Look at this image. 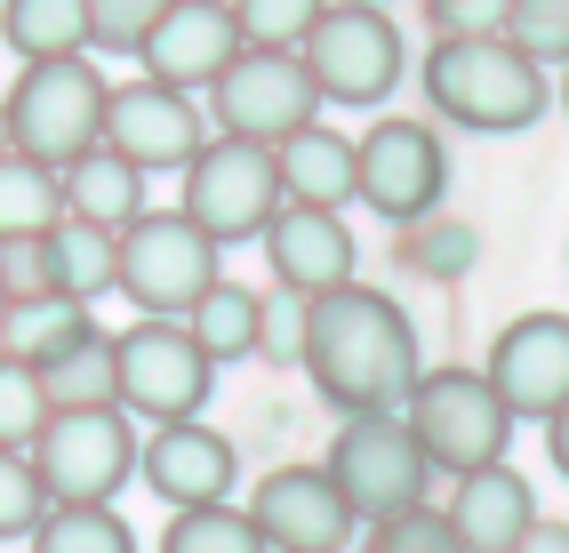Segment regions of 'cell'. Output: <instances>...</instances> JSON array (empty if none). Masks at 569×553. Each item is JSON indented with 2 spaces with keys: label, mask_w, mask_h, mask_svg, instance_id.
<instances>
[{
  "label": "cell",
  "mask_w": 569,
  "mask_h": 553,
  "mask_svg": "<svg viewBox=\"0 0 569 553\" xmlns=\"http://www.w3.org/2000/svg\"><path fill=\"white\" fill-rule=\"evenodd\" d=\"M306 369L329 410L346 418H377V410H401L417 393V329L393 298H377V289L346 281L329 289V298L306 305Z\"/></svg>",
  "instance_id": "cell-1"
},
{
  "label": "cell",
  "mask_w": 569,
  "mask_h": 553,
  "mask_svg": "<svg viewBox=\"0 0 569 553\" xmlns=\"http://www.w3.org/2000/svg\"><path fill=\"white\" fill-rule=\"evenodd\" d=\"M426 104L458 129L513 137L529 121H546V64H529L506 32H489V41H433Z\"/></svg>",
  "instance_id": "cell-2"
},
{
  "label": "cell",
  "mask_w": 569,
  "mask_h": 553,
  "mask_svg": "<svg viewBox=\"0 0 569 553\" xmlns=\"http://www.w3.org/2000/svg\"><path fill=\"white\" fill-rule=\"evenodd\" d=\"M104 81L89 57H49V64H24V81L0 97L9 104V153L41 161V169H72L81 153L104 144Z\"/></svg>",
  "instance_id": "cell-3"
},
{
  "label": "cell",
  "mask_w": 569,
  "mask_h": 553,
  "mask_svg": "<svg viewBox=\"0 0 569 553\" xmlns=\"http://www.w3.org/2000/svg\"><path fill=\"white\" fill-rule=\"evenodd\" d=\"M209 281H217V241L184 209H144L137 225L112 241V289H121L144 321L193 313Z\"/></svg>",
  "instance_id": "cell-4"
},
{
  "label": "cell",
  "mask_w": 569,
  "mask_h": 553,
  "mask_svg": "<svg viewBox=\"0 0 569 553\" xmlns=\"http://www.w3.org/2000/svg\"><path fill=\"white\" fill-rule=\"evenodd\" d=\"M321 473L337 482V497L353 505V522H401V513L426 505V482H433V465H426V450H417L409 418H393V410L337 425Z\"/></svg>",
  "instance_id": "cell-5"
},
{
  "label": "cell",
  "mask_w": 569,
  "mask_h": 553,
  "mask_svg": "<svg viewBox=\"0 0 569 553\" xmlns=\"http://www.w3.org/2000/svg\"><path fill=\"white\" fill-rule=\"evenodd\" d=\"M409 433L426 465L441 473H481V465H506V441H513V410L498 401V385L481 378V369H433V378H417L409 393Z\"/></svg>",
  "instance_id": "cell-6"
},
{
  "label": "cell",
  "mask_w": 569,
  "mask_h": 553,
  "mask_svg": "<svg viewBox=\"0 0 569 553\" xmlns=\"http://www.w3.org/2000/svg\"><path fill=\"white\" fill-rule=\"evenodd\" d=\"M32 473H41L49 505H112L121 482L137 473L129 410L121 401H104V410H49L41 441H32Z\"/></svg>",
  "instance_id": "cell-7"
},
{
  "label": "cell",
  "mask_w": 569,
  "mask_h": 553,
  "mask_svg": "<svg viewBox=\"0 0 569 553\" xmlns=\"http://www.w3.org/2000/svg\"><path fill=\"white\" fill-rule=\"evenodd\" d=\"M297 49H306L297 64H306L313 97H329V104H386L401 81V32L369 0H329Z\"/></svg>",
  "instance_id": "cell-8"
},
{
  "label": "cell",
  "mask_w": 569,
  "mask_h": 553,
  "mask_svg": "<svg viewBox=\"0 0 569 553\" xmlns=\"http://www.w3.org/2000/svg\"><path fill=\"white\" fill-rule=\"evenodd\" d=\"M209 393H217V361L184 338V321H137L112 338V401L121 410L184 425V418H201Z\"/></svg>",
  "instance_id": "cell-9"
},
{
  "label": "cell",
  "mask_w": 569,
  "mask_h": 553,
  "mask_svg": "<svg viewBox=\"0 0 569 553\" xmlns=\"http://www.w3.org/2000/svg\"><path fill=\"white\" fill-rule=\"evenodd\" d=\"M281 169H273V144H249V137H217L193 153L184 169V217L224 249V241H249L281 217Z\"/></svg>",
  "instance_id": "cell-10"
},
{
  "label": "cell",
  "mask_w": 569,
  "mask_h": 553,
  "mask_svg": "<svg viewBox=\"0 0 569 553\" xmlns=\"http://www.w3.org/2000/svg\"><path fill=\"white\" fill-rule=\"evenodd\" d=\"M449 184V161L426 121H377L369 137H353V201H369L393 225H417Z\"/></svg>",
  "instance_id": "cell-11"
},
{
  "label": "cell",
  "mask_w": 569,
  "mask_h": 553,
  "mask_svg": "<svg viewBox=\"0 0 569 553\" xmlns=\"http://www.w3.org/2000/svg\"><path fill=\"white\" fill-rule=\"evenodd\" d=\"M217 121L224 137H249V144H281L289 129H306L313 121V81H306V64H297L289 49H241L233 64L217 72Z\"/></svg>",
  "instance_id": "cell-12"
},
{
  "label": "cell",
  "mask_w": 569,
  "mask_h": 553,
  "mask_svg": "<svg viewBox=\"0 0 569 553\" xmlns=\"http://www.w3.org/2000/svg\"><path fill=\"white\" fill-rule=\"evenodd\" d=\"M489 385L513 418H561L569 410V313H521L498 329V345H489Z\"/></svg>",
  "instance_id": "cell-13"
},
{
  "label": "cell",
  "mask_w": 569,
  "mask_h": 553,
  "mask_svg": "<svg viewBox=\"0 0 569 553\" xmlns=\"http://www.w3.org/2000/svg\"><path fill=\"white\" fill-rule=\"evenodd\" d=\"M249 522H257L264 553H346L353 505L337 497V482L321 465H281V473H264V482H257Z\"/></svg>",
  "instance_id": "cell-14"
},
{
  "label": "cell",
  "mask_w": 569,
  "mask_h": 553,
  "mask_svg": "<svg viewBox=\"0 0 569 553\" xmlns=\"http://www.w3.org/2000/svg\"><path fill=\"white\" fill-rule=\"evenodd\" d=\"M104 144L121 153L129 169H193L201 153V113L193 97L169 89V81H129L104 97Z\"/></svg>",
  "instance_id": "cell-15"
},
{
  "label": "cell",
  "mask_w": 569,
  "mask_h": 553,
  "mask_svg": "<svg viewBox=\"0 0 569 553\" xmlns=\"http://www.w3.org/2000/svg\"><path fill=\"white\" fill-rule=\"evenodd\" d=\"M144 81H169V89H217V72L241 57V24L224 0H169L161 24L144 32Z\"/></svg>",
  "instance_id": "cell-16"
},
{
  "label": "cell",
  "mask_w": 569,
  "mask_h": 553,
  "mask_svg": "<svg viewBox=\"0 0 569 553\" xmlns=\"http://www.w3.org/2000/svg\"><path fill=\"white\" fill-rule=\"evenodd\" d=\"M264 257H273V281L297 305H313V298H329V289L353 281V233H346L337 209L281 201V217L264 225Z\"/></svg>",
  "instance_id": "cell-17"
},
{
  "label": "cell",
  "mask_w": 569,
  "mask_h": 553,
  "mask_svg": "<svg viewBox=\"0 0 569 553\" xmlns=\"http://www.w3.org/2000/svg\"><path fill=\"white\" fill-rule=\"evenodd\" d=\"M137 473L153 482L177 513H193V505H224V490H233V441H224L217 425L201 418H184V425H161L153 441H137Z\"/></svg>",
  "instance_id": "cell-18"
},
{
  "label": "cell",
  "mask_w": 569,
  "mask_h": 553,
  "mask_svg": "<svg viewBox=\"0 0 569 553\" xmlns=\"http://www.w3.org/2000/svg\"><path fill=\"white\" fill-rule=\"evenodd\" d=\"M449 537H458V553H513L529 537V522H538V497H529V482L513 465H481L458 482V497L441 505Z\"/></svg>",
  "instance_id": "cell-19"
},
{
  "label": "cell",
  "mask_w": 569,
  "mask_h": 553,
  "mask_svg": "<svg viewBox=\"0 0 569 553\" xmlns=\"http://www.w3.org/2000/svg\"><path fill=\"white\" fill-rule=\"evenodd\" d=\"M57 184H64V217H81V225H97L112 241L144 217V169H129L112 144H97V153H81L72 169H57Z\"/></svg>",
  "instance_id": "cell-20"
},
{
  "label": "cell",
  "mask_w": 569,
  "mask_h": 553,
  "mask_svg": "<svg viewBox=\"0 0 569 553\" xmlns=\"http://www.w3.org/2000/svg\"><path fill=\"white\" fill-rule=\"evenodd\" d=\"M32 281H41V298H72L89 305L97 289H112V233L81 225V217H57V225L32 241Z\"/></svg>",
  "instance_id": "cell-21"
},
{
  "label": "cell",
  "mask_w": 569,
  "mask_h": 553,
  "mask_svg": "<svg viewBox=\"0 0 569 553\" xmlns=\"http://www.w3.org/2000/svg\"><path fill=\"white\" fill-rule=\"evenodd\" d=\"M273 169H281V193L306 201V209L353 201V137H337V129H321V121L289 129V137L273 144Z\"/></svg>",
  "instance_id": "cell-22"
},
{
  "label": "cell",
  "mask_w": 569,
  "mask_h": 553,
  "mask_svg": "<svg viewBox=\"0 0 569 553\" xmlns=\"http://www.w3.org/2000/svg\"><path fill=\"white\" fill-rule=\"evenodd\" d=\"M0 41L24 64L81 57L89 49V0H0Z\"/></svg>",
  "instance_id": "cell-23"
},
{
  "label": "cell",
  "mask_w": 569,
  "mask_h": 553,
  "mask_svg": "<svg viewBox=\"0 0 569 553\" xmlns=\"http://www.w3.org/2000/svg\"><path fill=\"white\" fill-rule=\"evenodd\" d=\"M184 338H193L209 361H241V353H257V338H264V298H257V289H241V281H209L201 305L184 313Z\"/></svg>",
  "instance_id": "cell-24"
},
{
  "label": "cell",
  "mask_w": 569,
  "mask_h": 553,
  "mask_svg": "<svg viewBox=\"0 0 569 553\" xmlns=\"http://www.w3.org/2000/svg\"><path fill=\"white\" fill-rule=\"evenodd\" d=\"M9 353L24 361V369H49V361H64V353H81L89 338H97V321H89V305H72V298H24V305H9Z\"/></svg>",
  "instance_id": "cell-25"
},
{
  "label": "cell",
  "mask_w": 569,
  "mask_h": 553,
  "mask_svg": "<svg viewBox=\"0 0 569 553\" xmlns=\"http://www.w3.org/2000/svg\"><path fill=\"white\" fill-rule=\"evenodd\" d=\"M57 217H64V184H57V169L24 161V153H0V249L41 241Z\"/></svg>",
  "instance_id": "cell-26"
},
{
  "label": "cell",
  "mask_w": 569,
  "mask_h": 553,
  "mask_svg": "<svg viewBox=\"0 0 569 553\" xmlns=\"http://www.w3.org/2000/svg\"><path fill=\"white\" fill-rule=\"evenodd\" d=\"M32 553H137V537L112 505H49L32 530Z\"/></svg>",
  "instance_id": "cell-27"
},
{
  "label": "cell",
  "mask_w": 569,
  "mask_h": 553,
  "mask_svg": "<svg viewBox=\"0 0 569 553\" xmlns=\"http://www.w3.org/2000/svg\"><path fill=\"white\" fill-rule=\"evenodd\" d=\"M32 378H41L49 410H104V401H112V338H89L81 353L32 369Z\"/></svg>",
  "instance_id": "cell-28"
},
{
  "label": "cell",
  "mask_w": 569,
  "mask_h": 553,
  "mask_svg": "<svg viewBox=\"0 0 569 553\" xmlns=\"http://www.w3.org/2000/svg\"><path fill=\"white\" fill-rule=\"evenodd\" d=\"M161 553H264V537L233 505H193V513H177L161 530Z\"/></svg>",
  "instance_id": "cell-29"
},
{
  "label": "cell",
  "mask_w": 569,
  "mask_h": 553,
  "mask_svg": "<svg viewBox=\"0 0 569 553\" xmlns=\"http://www.w3.org/2000/svg\"><path fill=\"white\" fill-rule=\"evenodd\" d=\"M241 24V49H297L329 0H224Z\"/></svg>",
  "instance_id": "cell-30"
},
{
  "label": "cell",
  "mask_w": 569,
  "mask_h": 553,
  "mask_svg": "<svg viewBox=\"0 0 569 553\" xmlns=\"http://www.w3.org/2000/svg\"><path fill=\"white\" fill-rule=\"evenodd\" d=\"M49 425V393L41 378L17 361V353H0V450H32Z\"/></svg>",
  "instance_id": "cell-31"
},
{
  "label": "cell",
  "mask_w": 569,
  "mask_h": 553,
  "mask_svg": "<svg viewBox=\"0 0 569 553\" xmlns=\"http://www.w3.org/2000/svg\"><path fill=\"white\" fill-rule=\"evenodd\" d=\"M506 41L529 64H569V0H513L506 9Z\"/></svg>",
  "instance_id": "cell-32"
},
{
  "label": "cell",
  "mask_w": 569,
  "mask_h": 553,
  "mask_svg": "<svg viewBox=\"0 0 569 553\" xmlns=\"http://www.w3.org/2000/svg\"><path fill=\"white\" fill-rule=\"evenodd\" d=\"M401 257H409V273H426V281H458L481 257V241H473V225H409Z\"/></svg>",
  "instance_id": "cell-33"
},
{
  "label": "cell",
  "mask_w": 569,
  "mask_h": 553,
  "mask_svg": "<svg viewBox=\"0 0 569 553\" xmlns=\"http://www.w3.org/2000/svg\"><path fill=\"white\" fill-rule=\"evenodd\" d=\"M41 513H49V497H41L32 458L24 450H0V537H32V530H41Z\"/></svg>",
  "instance_id": "cell-34"
},
{
  "label": "cell",
  "mask_w": 569,
  "mask_h": 553,
  "mask_svg": "<svg viewBox=\"0 0 569 553\" xmlns=\"http://www.w3.org/2000/svg\"><path fill=\"white\" fill-rule=\"evenodd\" d=\"M169 0H89V41L97 49H144Z\"/></svg>",
  "instance_id": "cell-35"
},
{
  "label": "cell",
  "mask_w": 569,
  "mask_h": 553,
  "mask_svg": "<svg viewBox=\"0 0 569 553\" xmlns=\"http://www.w3.org/2000/svg\"><path fill=\"white\" fill-rule=\"evenodd\" d=\"M369 553H458V537H449V522L433 505H417V513H401V522H377Z\"/></svg>",
  "instance_id": "cell-36"
},
{
  "label": "cell",
  "mask_w": 569,
  "mask_h": 553,
  "mask_svg": "<svg viewBox=\"0 0 569 553\" xmlns=\"http://www.w3.org/2000/svg\"><path fill=\"white\" fill-rule=\"evenodd\" d=\"M506 9L513 0H426L441 41H489V32H506Z\"/></svg>",
  "instance_id": "cell-37"
},
{
  "label": "cell",
  "mask_w": 569,
  "mask_h": 553,
  "mask_svg": "<svg viewBox=\"0 0 569 553\" xmlns=\"http://www.w3.org/2000/svg\"><path fill=\"white\" fill-rule=\"evenodd\" d=\"M513 553H569V522H529V537Z\"/></svg>",
  "instance_id": "cell-38"
},
{
  "label": "cell",
  "mask_w": 569,
  "mask_h": 553,
  "mask_svg": "<svg viewBox=\"0 0 569 553\" xmlns=\"http://www.w3.org/2000/svg\"><path fill=\"white\" fill-rule=\"evenodd\" d=\"M546 458H553V473L569 482V410H561V418H546Z\"/></svg>",
  "instance_id": "cell-39"
},
{
  "label": "cell",
  "mask_w": 569,
  "mask_h": 553,
  "mask_svg": "<svg viewBox=\"0 0 569 553\" xmlns=\"http://www.w3.org/2000/svg\"><path fill=\"white\" fill-rule=\"evenodd\" d=\"M9 305H17V289H9V257H0V321H9Z\"/></svg>",
  "instance_id": "cell-40"
},
{
  "label": "cell",
  "mask_w": 569,
  "mask_h": 553,
  "mask_svg": "<svg viewBox=\"0 0 569 553\" xmlns=\"http://www.w3.org/2000/svg\"><path fill=\"white\" fill-rule=\"evenodd\" d=\"M0 153H9V104H0Z\"/></svg>",
  "instance_id": "cell-41"
},
{
  "label": "cell",
  "mask_w": 569,
  "mask_h": 553,
  "mask_svg": "<svg viewBox=\"0 0 569 553\" xmlns=\"http://www.w3.org/2000/svg\"><path fill=\"white\" fill-rule=\"evenodd\" d=\"M561 113H569V72H561Z\"/></svg>",
  "instance_id": "cell-42"
},
{
  "label": "cell",
  "mask_w": 569,
  "mask_h": 553,
  "mask_svg": "<svg viewBox=\"0 0 569 553\" xmlns=\"http://www.w3.org/2000/svg\"><path fill=\"white\" fill-rule=\"evenodd\" d=\"M369 9H386V0H369Z\"/></svg>",
  "instance_id": "cell-43"
}]
</instances>
